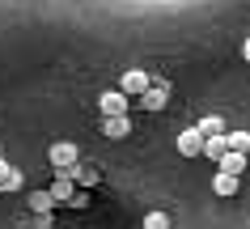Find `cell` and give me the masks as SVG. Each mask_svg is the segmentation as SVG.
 Here are the masks:
<instances>
[{"mask_svg":"<svg viewBox=\"0 0 250 229\" xmlns=\"http://www.w3.org/2000/svg\"><path fill=\"white\" fill-rule=\"evenodd\" d=\"M148 85H153V72H145V68H127V72H123V81H119V94L140 98Z\"/></svg>","mask_w":250,"mask_h":229,"instance_id":"obj_1","label":"cell"},{"mask_svg":"<svg viewBox=\"0 0 250 229\" xmlns=\"http://www.w3.org/2000/svg\"><path fill=\"white\" fill-rule=\"evenodd\" d=\"M77 145H72V140H55L51 148H47V162L55 166V170H68V166H77Z\"/></svg>","mask_w":250,"mask_h":229,"instance_id":"obj_2","label":"cell"},{"mask_svg":"<svg viewBox=\"0 0 250 229\" xmlns=\"http://www.w3.org/2000/svg\"><path fill=\"white\" fill-rule=\"evenodd\" d=\"M127 106H132V98L119 94V89H110V94L98 98V110H102V119H115V115H127Z\"/></svg>","mask_w":250,"mask_h":229,"instance_id":"obj_3","label":"cell"},{"mask_svg":"<svg viewBox=\"0 0 250 229\" xmlns=\"http://www.w3.org/2000/svg\"><path fill=\"white\" fill-rule=\"evenodd\" d=\"M204 140H208V136L199 132V127H187V132L178 136V153H183V157H199V153H204Z\"/></svg>","mask_w":250,"mask_h":229,"instance_id":"obj_4","label":"cell"},{"mask_svg":"<svg viewBox=\"0 0 250 229\" xmlns=\"http://www.w3.org/2000/svg\"><path fill=\"white\" fill-rule=\"evenodd\" d=\"M47 191H51V200H55V204H68V200H72V195H77V187H72V178H68L64 170L55 174V183H51V187H47Z\"/></svg>","mask_w":250,"mask_h":229,"instance_id":"obj_5","label":"cell"},{"mask_svg":"<svg viewBox=\"0 0 250 229\" xmlns=\"http://www.w3.org/2000/svg\"><path fill=\"white\" fill-rule=\"evenodd\" d=\"M102 132L110 140H123V136H132V119L127 115H115V119H102Z\"/></svg>","mask_w":250,"mask_h":229,"instance_id":"obj_6","label":"cell"},{"mask_svg":"<svg viewBox=\"0 0 250 229\" xmlns=\"http://www.w3.org/2000/svg\"><path fill=\"white\" fill-rule=\"evenodd\" d=\"M64 174L72 178V183H81V187H98V183H102V174H98V170H89V166H68Z\"/></svg>","mask_w":250,"mask_h":229,"instance_id":"obj_7","label":"cell"},{"mask_svg":"<svg viewBox=\"0 0 250 229\" xmlns=\"http://www.w3.org/2000/svg\"><path fill=\"white\" fill-rule=\"evenodd\" d=\"M140 106H145V110H161V106H166V85L153 81L145 94H140Z\"/></svg>","mask_w":250,"mask_h":229,"instance_id":"obj_8","label":"cell"},{"mask_svg":"<svg viewBox=\"0 0 250 229\" xmlns=\"http://www.w3.org/2000/svg\"><path fill=\"white\" fill-rule=\"evenodd\" d=\"M237 187H242L237 174H221V170L212 174V191H216V195H237Z\"/></svg>","mask_w":250,"mask_h":229,"instance_id":"obj_9","label":"cell"},{"mask_svg":"<svg viewBox=\"0 0 250 229\" xmlns=\"http://www.w3.org/2000/svg\"><path fill=\"white\" fill-rule=\"evenodd\" d=\"M216 166H221V174H242V170H246V153H229V148H225Z\"/></svg>","mask_w":250,"mask_h":229,"instance_id":"obj_10","label":"cell"},{"mask_svg":"<svg viewBox=\"0 0 250 229\" xmlns=\"http://www.w3.org/2000/svg\"><path fill=\"white\" fill-rule=\"evenodd\" d=\"M225 148H229V153H246V157H250V132H225Z\"/></svg>","mask_w":250,"mask_h":229,"instance_id":"obj_11","label":"cell"},{"mask_svg":"<svg viewBox=\"0 0 250 229\" xmlns=\"http://www.w3.org/2000/svg\"><path fill=\"white\" fill-rule=\"evenodd\" d=\"M26 204L34 208V212H51V208H60V204L51 200V191H30V195H26Z\"/></svg>","mask_w":250,"mask_h":229,"instance_id":"obj_12","label":"cell"},{"mask_svg":"<svg viewBox=\"0 0 250 229\" xmlns=\"http://www.w3.org/2000/svg\"><path fill=\"white\" fill-rule=\"evenodd\" d=\"M195 127H199V132H204V136H225V132H229V127H225V119H221V115H208V119H199Z\"/></svg>","mask_w":250,"mask_h":229,"instance_id":"obj_13","label":"cell"},{"mask_svg":"<svg viewBox=\"0 0 250 229\" xmlns=\"http://www.w3.org/2000/svg\"><path fill=\"white\" fill-rule=\"evenodd\" d=\"M221 153H225V136H208L199 157H212V162H221Z\"/></svg>","mask_w":250,"mask_h":229,"instance_id":"obj_14","label":"cell"},{"mask_svg":"<svg viewBox=\"0 0 250 229\" xmlns=\"http://www.w3.org/2000/svg\"><path fill=\"white\" fill-rule=\"evenodd\" d=\"M145 229H170V212H161V208H153V212L145 216Z\"/></svg>","mask_w":250,"mask_h":229,"instance_id":"obj_15","label":"cell"},{"mask_svg":"<svg viewBox=\"0 0 250 229\" xmlns=\"http://www.w3.org/2000/svg\"><path fill=\"white\" fill-rule=\"evenodd\" d=\"M0 191H21V174H17V170H9V174L0 178Z\"/></svg>","mask_w":250,"mask_h":229,"instance_id":"obj_16","label":"cell"},{"mask_svg":"<svg viewBox=\"0 0 250 229\" xmlns=\"http://www.w3.org/2000/svg\"><path fill=\"white\" fill-rule=\"evenodd\" d=\"M242 55H246V64H250V39H246V42H242Z\"/></svg>","mask_w":250,"mask_h":229,"instance_id":"obj_17","label":"cell"},{"mask_svg":"<svg viewBox=\"0 0 250 229\" xmlns=\"http://www.w3.org/2000/svg\"><path fill=\"white\" fill-rule=\"evenodd\" d=\"M0 162H4V148H0Z\"/></svg>","mask_w":250,"mask_h":229,"instance_id":"obj_18","label":"cell"}]
</instances>
